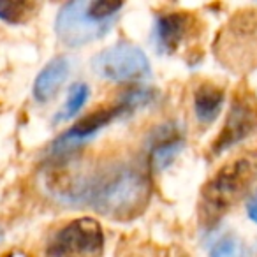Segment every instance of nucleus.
<instances>
[{"mask_svg":"<svg viewBox=\"0 0 257 257\" xmlns=\"http://www.w3.org/2000/svg\"><path fill=\"white\" fill-rule=\"evenodd\" d=\"M121 2L111 0H76L62 6L55 20V32L69 48L90 44L104 37L116 22Z\"/></svg>","mask_w":257,"mask_h":257,"instance_id":"obj_3","label":"nucleus"},{"mask_svg":"<svg viewBox=\"0 0 257 257\" xmlns=\"http://www.w3.org/2000/svg\"><path fill=\"white\" fill-rule=\"evenodd\" d=\"M152 97H154L152 90L134 88V90H128L125 95H121L120 100L114 102L113 106L92 111V113L86 114L83 120H79L78 123L72 125L69 131H65L62 136H58L53 141V145H51V155L53 157H64V155H69L71 152L78 150L81 145H85L86 141L95 138L107 123L123 116V114L133 113L138 107L147 106L152 100Z\"/></svg>","mask_w":257,"mask_h":257,"instance_id":"obj_4","label":"nucleus"},{"mask_svg":"<svg viewBox=\"0 0 257 257\" xmlns=\"http://www.w3.org/2000/svg\"><path fill=\"white\" fill-rule=\"evenodd\" d=\"M192 20L185 13H164L155 18L154 39L161 53H173L187 39Z\"/></svg>","mask_w":257,"mask_h":257,"instance_id":"obj_9","label":"nucleus"},{"mask_svg":"<svg viewBox=\"0 0 257 257\" xmlns=\"http://www.w3.org/2000/svg\"><path fill=\"white\" fill-rule=\"evenodd\" d=\"M210 257H245V246L234 236H225L215 243Z\"/></svg>","mask_w":257,"mask_h":257,"instance_id":"obj_15","label":"nucleus"},{"mask_svg":"<svg viewBox=\"0 0 257 257\" xmlns=\"http://www.w3.org/2000/svg\"><path fill=\"white\" fill-rule=\"evenodd\" d=\"M88 95H90V90L85 83H76V85H72L67 100H65L62 109L58 111V114L55 116V121H57V123L58 121H65L74 116V114H78L79 111H81V107L85 106Z\"/></svg>","mask_w":257,"mask_h":257,"instance_id":"obj_14","label":"nucleus"},{"mask_svg":"<svg viewBox=\"0 0 257 257\" xmlns=\"http://www.w3.org/2000/svg\"><path fill=\"white\" fill-rule=\"evenodd\" d=\"M222 60L232 67L257 65V13H243L229 23L224 32Z\"/></svg>","mask_w":257,"mask_h":257,"instance_id":"obj_8","label":"nucleus"},{"mask_svg":"<svg viewBox=\"0 0 257 257\" xmlns=\"http://www.w3.org/2000/svg\"><path fill=\"white\" fill-rule=\"evenodd\" d=\"M53 192L67 203L86 204L113 220L143 213L152 197V180L134 164H111L93 171L69 169L51 180Z\"/></svg>","mask_w":257,"mask_h":257,"instance_id":"obj_1","label":"nucleus"},{"mask_svg":"<svg viewBox=\"0 0 257 257\" xmlns=\"http://www.w3.org/2000/svg\"><path fill=\"white\" fill-rule=\"evenodd\" d=\"M39 11V4L36 2H27V0H9V2H0V20L11 25L29 22Z\"/></svg>","mask_w":257,"mask_h":257,"instance_id":"obj_13","label":"nucleus"},{"mask_svg":"<svg viewBox=\"0 0 257 257\" xmlns=\"http://www.w3.org/2000/svg\"><path fill=\"white\" fill-rule=\"evenodd\" d=\"M183 148V133L178 125H162L154 134V141L150 143V164L155 171H162L178 157Z\"/></svg>","mask_w":257,"mask_h":257,"instance_id":"obj_10","label":"nucleus"},{"mask_svg":"<svg viewBox=\"0 0 257 257\" xmlns=\"http://www.w3.org/2000/svg\"><path fill=\"white\" fill-rule=\"evenodd\" d=\"M97 76L114 83H133L150 78L152 67L147 53L133 43H116L102 50L92 60Z\"/></svg>","mask_w":257,"mask_h":257,"instance_id":"obj_5","label":"nucleus"},{"mask_svg":"<svg viewBox=\"0 0 257 257\" xmlns=\"http://www.w3.org/2000/svg\"><path fill=\"white\" fill-rule=\"evenodd\" d=\"M104 232L97 220L81 217L60 227L48 241L46 257H100Z\"/></svg>","mask_w":257,"mask_h":257,"instance_id":"obj_6","label":"nucleus"},{"mask_svg":"<svg viewBox=\"0 0 257 257\" xmlns=\"http://www.w3.org/2000/svg\"><path fill=\"white\" fill-rule=\"evenodd\" d=\"M257 182V148L227 161L203 187L199 224L210 229L250 192Z\"/></svg>","mask_w":257,"mask_h":257,"instance_id":"obj_2","label":"nucleus"},{"mask_svg":"<svg viewBox=\"0 0 257 257\" xmlns=\"http://www.w3.org/2000/svg\"><path fill=\"white\" fill-rule=\"evenodd\" d=\"M257 131V99L248 88L241 86L234 92L227 118L222 127L220 134L213 143V154H224L229 148L236 147L252 136Z\"/></svg>","mask_w":257,"mask_h":257,"instance_id":"obj_7","label":"nucleus"},{"mask_svg":"<svg viewBox=\"0 0 257 257\" xmlns=\"http://www.w3.org/2000/svg\"><path fill=\"white\" fill-rule=\"evenodd\" d=\"M69 69H71V64L65 57H57L48 62L34 81V97L39 102H48L53 99L67 79Z\"/></svg>","mask_w":257,"mask_h":257,"instance_id":"obj_11","label":"nucleus"},{"mask_svg":"<svg viewBox=\"0 0 257 257\" xmlns=\"http://www.w3.org/2000/svg\"><path fill=\"white\" fill-rule=\"evenodd\" d=\"M0 241H2V231H0Z\"/></svg>","mask_w":257,"mask_h":257,"instance_id":"obj_17","label":"nucleus"},{"mask_svg":"<svg viewBox=\"0 0 257 257\" xmlns=\"http://www.w3.org/2000/svg\"><path fill=\"white\" fill-rule=\"evenodd\" d=\"M225 93L220 86L213 83H201L194 92V113L201 123L208 125L215 121L222 106H224Z\"/></svg>","mask_w":257,"mask_h":257,"instance_id":"obj_12","label":"nucleus"},{"mask_svg":"<svg viewBox=\"0 0 257 257\" xmlns=\"http://www.w3.org/2000/svg\"><path fill=\"white\" fill-rule=\"evenodd\" d=\"M246 213H248V217L257 224V190L248 197V201H246Z\"/></svg>","mask_w":257,"mask_h":257,"instance_id":"obj_16","label":"nucleus"}]
</instances>
